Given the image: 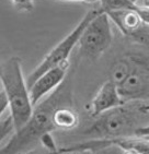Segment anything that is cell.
Returning <instances> with one entry per match:
<instances>
[{
  "label": "cell",
  "mask_w": 149,
  "mask_h": 154,
  "mask_svg": "<svg viewBox=\"0 0 149 154\" xmlns=\"http://www.w3.org/2000/svg\"><path fill=\"white\" fill-rule=\"evenodd\" d=\"M148 139H149V138H148Z\"/></svg>",
  "instance_id": "26"
},
{
  "label": "cell",
  "mask_w": 149,
  "mask_h": 154,
  "mask_svg": "<svg viewBox=\"0 0 149 154\" xmlns=\"http://www.w3.org/2000/svg\"><path fill=\"white\" fill-rule=\"evenodd\" d=\"M124 102L149 100V59L134 54V67L125 82L119 88Z\"/></svg>",
  "instance_id": "6"
},
{
  "label": "cell",
  "mask_w": 149,
  "mask_h": 154,
  "mask_svg": "<svg viewBox=\"0 0 149 154\" xmlns=\"http://www.w3.org/2000/svg\"><path fill=\"white\" fill-rule=\"evenodd\" d=\"M101 10L102 9L100 6L98 8H93V9L89 10L84 14V18L81 19L80 22L74 26V30L69 33L66 37H64L53 49L49 51V53L43 58L42 61L36 66L34 70L27 78V84L29 86V89L46 71L55 68L57 66L63 65L65 62L70 61L69 57L71 55L74 47L78 46V43H79V39H80L82 32L84 31L87 25L92 21V19L96 18L97 15L101 12Z\"/></svg>",
  "instance_id": "4"
},
{
  "label": "cell",
  "mask_w": 149,
  "mask_h": 154,
  "mask_svg": "<svg viewBox=\"0 0 149 154\" xmlns=\"http://www.w3.org/2000/svg\"><path fill=\"white\" fill-rule=\"evenodd\" d=\"M9 108H10V103H9L8 95H7L5 89L1 88V91H0V115L3 116L6 114L7 110H9Z\"/></svg>",
  "instance_id": "18"
},
{
  "label": "cell",
  "mask_w": 149,
  "mask_h": 154,
  "mask_svg": "<svg viewBox=\"0 0 149 154\" xmlns=\"http://www.w3.org/2000/svg\"><path fill=\"white\" fill-rule=\"evenodd\" d=\"M54 124L57 130H72L79 124V116L71 105H64L58 107L54 114Z\"/></svg>",
  "instance_id": "11"
},
{
  "label": "cell",
  "mask_w": 149,
  "mask_h": 154,
  "mask_svg": "<svg viewBox=\"0 0 149 154\" xmlns=\"http://www.w3.org/2000/svg\"><path fill=\"white\" fill-rule=\"evenodd\" d=\"M40 144L42 145V148L46 151L49 152H57L59 151V146H57L55 139H54L52 132H47L41 138L40 140Z\"/></svg>",
  "instance_id": "16"
},
{
  "label": "cell",
  "mask_w": 149,
  "mask_h": 154,
  "mask_svg": "<svg viewBox=\"0 0 149 154\" xmlns=\"http://www.w3.org/2000/svg\"><path fill=\"white\" fill-rule=\"evenodd\" d=\"M0 80L9 98V110L18 131L29 122L34 110L20 57L12 56L1 63Z\"/></svg>",
  "instance_id": "3"
},
{
  "label": "cell",
  "mask_w": 149,
  "mask_h": 154,
  "mask_svg": "<svg viewBox=\"0 0 149 154\" xmlns=\"http://www.w3.org/2000/svg\"><path fill=\"white\" fill-rule=\"evenodd\" d=\"M60 1H70V2H82V3H100V0H60Z\"/></svg>",
  "instance_id": "21"
},
{
  "label": "cell",
  "mask_w": 149,
  "mask_h": 154,
  "mask_svg": "<svg viewBox=\"0 0 149 154\" xmlns=\"http://www.w3.org/2000/svg\"><path fill=\"white\" fill-rule=\"evenodd\" d=\"M125 102L121 96L117 85L111 80H107L102 84L101 88L97 92L96 96L91 101L90 116L97 117L107 110L121 106Z\"/></svg>",
  "instance_id": "9"
},
{
  "label": "cell",
  "mask_w": 149,
  "mask_h": 154,
  "mask_svg": "<svg viewBox=\"0 0 149 154\" xmlns=\"http://www.w3.org/2000/svg\"><path fill=\"white\" fill-rule=\"evenodd\" d=\"M113 143L121 146L123 150H133L139 154H149V139L140 137H128L112 139Z\"/></svg>",
  "instance_id": "12"
},
{
  "label": "cell",
  "mask_w": 149,
  "mask_h": 154,
  "mask_svg": "<svg viewBox=\"0 0 149 154\" xmlns=\"http://www.w3.org/2000/svg\"><path fill=\"white\" fill-rule=\"evenodd\" d=\"M20 13H30L34 10V0H9Z\"/></svg>",
  "instance_id": "15"
},
{
  "label": "cell",
  "mask_w": 149,
  "mask_h": 154,
  "mask_svg": "<svg viewBox=\"0 0 149 154\" xmlns=\"http://www.w3.org/2000/svg\"><path fill=\"white\" fill-rule=\"evenodd\" d=\"M113 43V33L111 29V20L106 12H101L92 19L78 43L80 55L90 60H98L110 48Z\"/></svg>",
  "instance_id": "5"
},
{
  "label": "cell",
  "mask_w": 149,
  "mask_h": 154,
  "mask_svg": "<svg viewBox=\"0 0 149 154\" xmlns=\"http://www.w3.org/2000/svg\"><path fill=\"white\" fill-rule=\"evenodd\" d=\"M1 117H2V119H1V124H0V134H1L0 138H1V141H3L7 137L10 136V138H11L15 134L17 129H15V125L11 114L9 113L6 116H1Z\"/></svg>",
  "instance_id": "14"
},
{
  "label": "cell",
  "mask_w": 149,
  "mask_h": 154,
  "mask_svg": "<svg viewBox=\"0 0 149 154\" xmlns=\"http://www.w3.org/2000/svg\"><path fill=\"white\" fill-rule=\"evenodd\" d=\"M124 154H139V153L136 151H133V150H124Z\"/></svg>",
  "instance_id": "24"
},
{
  "label": "cell",
  "mask_w": 149,
  "mask_h": 154,
  "mask_svg": "<svg viewBox=\"0 0 149 154\" xmlns=\"http://www.w3.org/2000/svg\"><path fill=\"white\" fill-rule=\"evenodd\" d=\"M149 125V100L127 101L121 106L93 117L76 136L84 140L119 139L135 137L136 131Z\"/></svg>",
  "instance_id": "2"
},
{
  "label": "cell",
  "mask_w": 149,
  "mask_h": 154,
  "mask_svg": "<svg viewBox=\"0 0 149 154\" xmlns=\"http://www.w3.org/2000/svg\"><path fill=\"white\" fill-rule=\"evenodd\" d=\"M139 10L140 8L138 10H119L106 13L123 35L139 44L149 45V25L140 18Z\"/></svg>",
  "instance_id": "7"
},
{
  "label": "cell",
  "mask_w": 149,
  "mask_h": 154,
  "mask_svg": "<svg viewBox=\"0 0 149 154\" xmlns=\"http://www.w3.org/2000/svg\"><path fill=\"white\" fill-rule=\"evenodd\" d=\"M133 1H134V2H138V1H139V0H133Z\"/></svg>",
  "instance_id": "25"
},
{
  "label": "cell",
  "mask_w": 149,
  "mask_h": 154,
  "mask_svg": "<svg viewBox=\"0 0 149 154\" xmlns=\"http://www.w3.org/2000/svg\"><path fill=\"white\" fill-rule=\"evenodd\" d=\"M135 137H140V138H149V125L145 126V127L139 128L136 134H135Z\"/></svg>",
  "instance_id": "20"
},
{
  "label": "cell",
  "mask_w": 149,
  "mask_h": 154,
  "mask_svg": "<svg viewBox=\"0 0 149 154\" xmlns=\"http://www.w3.org/2000/svg\"><path fill=\"white\" fill-rule=\"evenodd\" d=\"M71 79L67 75L58 89L34 106L29 122L17 131L6 144H2L0 154H20L36 149L45 134L57 130L54 124L56 109L64 105H71Z\"/></svg>",
  "instance_id": "1"
},
{
  "label": "cell",
  "mask_w": 149,
  "mask_h": 154,
  "mask_svg": "<svg viewBox=\"0 0 149 154\" xmlns=\"http://www.w3.org/2000/svg\"><path fill=\"white\" fill-rule=\"evenodd\" d=\"M20 154H64L63 152L60 151H57V152H49V151H46V150H41V149H33L31 151H27V152H23V153H20Z\"/></svg>",
  "instance_id": "19"
},
{
  "label": "cell",
  "mask_w": 149,
  "mask_h": 154,
  "mask_svg": "<svg viewBox=\"0 0 149 154\" xmlns=\"http://www.w3.org/2000/svg\"><path fill=\"white\" fill-rule=\"evenodd\" d=\"M94 154H124V150L121 146L113 143V140H112V144L100 149L94 152Z\"/></svg>",
  "instance_id": "17"
},
{
  "label": "cell",
  "mask_w": 149,
  "mask_h": 154,
  "mask_svg": "<svg viewBox=\"0 0 149 154\" xmlns=\"http://www.w3.org/2000/svg\"><path fill=\"white\" fill-rule=\"evenodd\" d=\"M70 61L65 62L46 71L42 74L30 88V95L33 106H36L41 101L57 90L62 85L69 73Z\"/></svg>",
  "instance_id": "8"
},
{
  "label": "cell",
  "mask_w": 149,
  "mask_h": 154,
  "mask_svg": "<svg viewBox=\"0 0 149 154\" xmlns=\"http://www.w3.org/2000/svg\"><path fill=\"white\" fill-rule=\"evenodd\" d=\"M99 6L104 12L119 10H138L140 5L133 0H100Z\"/></svg>",
  "instance_id": "13"
},
{
  "label": "cell",
  "mask_w": 149,
  "mask_h": 154,
  "mask_svg": "<svg viewBox=\"0 0 149 154\" xmlns=\"http://www.w3.org/2000/svg\"><path fill=\"white\" fill-rule=\"evenodd\" d=\"M137 3H139L140 6H144V7H148L149 8V0H139Z\"/></svg>",
  "instance_id": "23"
},
{
  "label": "cell",
  "mask_w": 149,
  "mask_h": 154,
  "mask_svg": "<svg viewBox=\"0 0 149 154\" xmlns=\"http://www.w3.org/2000/svg\"><path fill=\"white\" fill-rule=\"evenodd\" d=\"M133 67H134V54H125L119 57L111 66L109 80L115 83L117 88H119L131 74Z\"/></svg>",
  "instance_id": "10"
},
{
  "label": "cell",
  "mask_w": 149,
  "mask_h": 154,
  "mask_svg": "<svg viewBox=\"0 0 149 154\" xmlns=\"http://www.w3.org/2000/svg\"><path fill=\"white\" fill-rule=\"evenodd\" d=\"M64 154H94V152L90 151V150H81V151L68 152V153H64Z\"/></svg>",
  "instance_id": "22"
}]
</instances>
